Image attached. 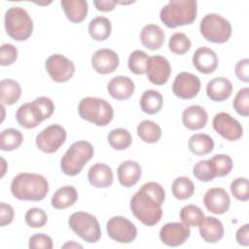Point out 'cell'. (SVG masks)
<instances>
[{"label":"cell","instance_id":"816d5d0a","mask_svg":"<svg viewBox=\"0 0 249 249\" xmlns=\"http://www.w3.org/2000/svg\"><path fill=\"white\" fill-rule=\"evenodd\" d=\"M93 4L98 11L111 12L115 9V6L118 4V2L113 0H94Z\"/></svg>","mask_w":249,"mask_h":249},{"label":"cell","instance_id":"f907efd6","mask_svg":"<svg viewBox=\"0 0 249 249\" xmlns=\"http://www.w3.org/2000/svg\"><path fill=\"white\" fill-rule=\"evenodd\" d=\"M235 239L239 245H242V246L249 245V225L248 224L243 225L236 231Z\"/></svg>","mask_w":249,"mask_h":249},{"label":"cell","instance_id":"4fadbf2b","mask_svg":"<svg viewBox=\"0 0 249 249\" xmlns=\"http://www.w3.org/2000/svg\"><path fill=\"white\" fill-rule=\"evenodd\" d=\"M200 80L197 76L189 73H179L172 84L173 93L182 99H192L197 95L200 90Z\"/></svg>","mask_w":249,"mask_h":249},{"label":"cell","instance_id":"ee69618b","mask_svg":"<svg viewBox=\"0 0 249 249\" xmlns=\"http://www.w3.org/2000/svg\"><path fill=\"white\" fill-rule=\"evenodd\" d=\"M233 109L236 113L243 117L249 116V89L243 88L236 93L233 102Z\"/></svg>","mask_w":249,"mask_h":249},{"label":"cell","instance_id":"c3c4849f","mask_svg":"<svg viewBox=\"0 0 249 249\" xmlns=\"http://www.w3.org/2000/svg\"><path fill=\"white\" fill-rule=\"evenodd\" d=\"M234 72L238 80L244 83H248L249 82V59L248 58L240 59L235 64Z\"/></svg>","mask_w":249,"mask_h":249},{"label":"cell","instance_id":"e0dca14e","mask_svg":"<svg viewBox=\"0 0 249 249\" xmlns=\"http://www.w3.org/2000/svg\"><path fill=\"white\" fill-rule=\"evenodd\" d=\"M203 203L209 212L220 215L229 210L231 198L223 188H211L205 193Z\"/></svg>","mask_w":249,"mask_h":249},{"label":"cell","instance_id":"60d3db41","mask_svg":"<svg viewBox=\"0 0 249 249\" xmlns=\"http://www.w3.org/2000/svg\"><path fill=\"white\" fill-rule=\"evenodd\" d=\"M193 173H194V176L198 181H201V182H210L216 177L215 171L209 160H202L197 161L194 165Z\"/></svg>","mask_w":249,"mask_h":249},{"label":"cell","instance_id":"5b68a950","mask_svg":"<svg viewBox=\"0 0 249 249\" xmlns=\"http://www.w3.org/2000/svg\"><path fill=\"white\" fill-rule=\"evenodd\" d=\"M94 150L88 141L74 142L60 160L61 171L68 176L79 174L85 164L93 157Z\"/></svg>","mask_w":249,"mask_h":249},{"label":"cell","instance_id":"bcb514c9","mask_svg":"<svg viewBox=\"0 0 249 249\" xmlns=\"http://www.w3.org/2000/svg\"><path fill=\"white\" fill-rule=\"evenodd\" d=\"M28 247L31 249H52L53 243L50 235L45 233H35L30 236Z\"/></svg>","mask_w":249,"mask_h":249},{"label":"cell","instance_id":"f5cc1de1","mask_svg":"<svg viewBox=\"0 0 249 249\" xmlns=\"http://www.w3.org/2000/svg\"><path fill=\"white\" fill-rule=\"evenodd\" d=\"M63 248H67V247H70V248H73V247H76V248H83V246L81 245V244H79V243H76L75 241H70V242H67V243H65L63 246H62Z\"/></svg>","mask_w":249,"mask_h":249},{"label":"cell","instance_id":"8fae6325","mask_svg":"<svg viewBox=\"0 0 249 249\" xmlns=\"http://www.w3.org/2000/svg\"><path fill=\"white\" fill-rule=\"evenodd\" d=\"M45 67L51 79L56 83L69 81L75 73V65L72 60L59 53L49 56L46 60Z\"/></svg>","mask_w":249,"mask_h":249},{"label":"cell","instance_id":"f1b7e54d","mask_svg":"<svg viewBox=\"0 0 249 249\" xmlns=\"http://www.w3.org/2000/svg\"><path fill=\"white\" fill-rule=\"evenodd\" d=\"M21 95L20 85L12 79H4L0 82V100L2 104L13 105Z\"/></svg>","mask_w":249,"mask_h":249},{"label":"cell","instance_id":"603a6c76","mask_svg":"<svg viewBox=\"0 0 249 249\" xmlns=\"http://www.w3.org/2000/svg\"><path fill=\"white\" fill-rule=\"evenodd\" d=\"M232 92L231 82L225 77H217L210 80L206 85L207 96L216 102L227 100Z\"/></svg>","mask_w":249,"mask_h":249},{"label":"cell","instance_id":"ffe728a7","mask_svg":"<svg viewBox=\"0 0 249 249\" xmlns=\"http://www.w3.org/2000/svg\"><path fill=\"white\" fill-rule=\"evenodd\" d=\"M199 235L208 243H216L224 236V227L222 222L213 216L204 217L198 226Z\"/></svg>","mask_w":249,"mask_h":249},{"label":"cell","instance_id":"4316f807","mask_svg":"<svg viewBox=\"0 0 249 249\" xmlns=\"http://www.w3.org/2000/svg\"><path fill=\"white\" fill-rule=\"evenodd\" d=\"M60 5L68 20L74 23L82 22L89 11L88 2L85 0H62Z\"/></svg>","mask_w":249,"mask_h":249},{"label":"cell","instance_id":"cb8c5ba5","mask_svg":"<svg viewBox=\"0 0 249 249\" xmlns=\"http://www.w3.org/2000/svg\"><path fill=\"white\" fill-rule=\"evenodd\" d=\"M90 185L95 188H108L113 184L114 176L111 167L103 162H96L90 166L88 172Z\"/></svg>","mask_w":249,"mask_h":249},{"label":"cell","instance_id":"9a60e30c","mask_svg":"<svg viewBox=\"0 0 249 249\" xmlns=\"http://www.w3.org/2000/svg\"><path fill=\"white\" fill-rule=\"evenodd\" d=\"M190 227L183 223H167L160 231V238L167 246L176 247L182 245L190 237Z\"/></svg>","mask_w":249,"mask_h":249},{"label":"cell","instance_id":"ac0fdd59","mask_svg":"<svg viewBox=\"0 0 249 249\" xmlns=\"http://www.w3.org/2000/svg\"><path fill=\"white\" fill-rule=\"evenodd\" d=\"M120 59L116 52L99 49L91 56V66L99 74H110L119 67Z\"/></svg>","mask_w":249,"mask_h":249},{"label":"cell","instance_id":"7c38bea8","mask_svg":"<svg viewBox=\"0 0 249 249\" xmlns=\"http://www.w3.org/2000/svg\"><path fill=\"white\" fill-rule=\"evenodd\" d=\"M212 125L218 134L229 141H236L243 134V128L240 123L226 112L216 114L213 118Z\"/></svg>","mask_w":249,"mask_h":249},{"label":"cell","instance_id":"7dc6e473","mask_svg":"<svg viewBox=\"0 0 249 249\" xmlns=\"http://www.w3.org/2000/svg\"><path fill=\"white\" fill-rule=\"evenodd\" d=\"M41 108L44 116V121L49 119L54 112V104L53 100L47 96H39L34 99Z\"/></svg>","mask_w":249,"mask_h":249},{"label":"cell","instance_id":"ba28073f","mask_svg":"<svg viewBox=\"0 0 249 249\" xmlns=\"http://www.w3.org/2000/svg\"><path fill=\"white\" fill-rule=\"evenodd\" d=\"M69 228L83 240L95 243L101 237V229L97 219L87 212H74L68 219Z\"/></svg>","mask_w":249,"mask_h":249},{"label":"cell","instance_id":"8992f818","mask_svg":"<svg viewBox=\"0 0 249 249\" xmlns=\"http://www.w3.org/2000/svg\"><path fill=\"white\" fill-rule=\"evenodd\" d=\"M4 24L7 34L16 41L27 40L33 31V21L21 7H11L5 13Z\"/></svg>","mask_w":249,"mask_h":249},{"label":"cell","instance_id":"9c48e42d","mask_svg":"<svg viewBox=\"0 0 249 249\" xmlns=\"http://www.w3.org/2000/svg\"><path fill=\"white\" fill-rule=\"evenodd\" d=\"M66 130L57 124H51L44 128L36 136V145L44 153L53 154L56 152L66 140Z\"/></svg>","mask_w":249,"mask_h":249},{"label":"cell","instance_id":"7402d4cb","mask_svg":"<svg viewBox=\"0 0 249 249\" xmlns=\"http://www.w3.org/2000/svg\"><path fill=\"white\" fill-rule=\"evenodd\" d=\"M117 174L120 184L125 188H130L141 178L142 168L137 161L128 160L119 165Z\"/></svg>","mask_w":249,"mask_h":249},{"label":"cell","instance_id":"b9f144b4","mask_svg":"<svg viewBox=\"0 0 249 249\" xmlns=\"http://www.w3.org/2000/svg\"><path fill=\"white\" fill-rule=\"evenodd\" d=\"M24 220H25V223L30 228L38 229V228H43L47 224L48 216L43 209L38 207H33L26 211Z\"/></svg>","mask_w":249,"mask_h":249},{"label":"cell","instance_id":"1f68e13d","mask_svg":"<svg viewBox=\"0 0 249 249\" xmlns=\"http://www.w3.org/2000/svg\"><path fill=\"white\" fill-rule=\"evenodd\" d=\"M112 31L111 21L105 17H96L89 23V33L95 41H105Z\"/></svg>","mask_w":249,"mask_h":249},{"label":"cell","instance_id":"681fc988","mask_svg":"<svg viewBox=\"0 0 249 249\" xmlns=\"http://www.w3.org/2000/svg\"><path fill=\"white\" fill-rule=\"evenodd\" d=\"M15 211L14 208L5 202L0 203V226L5 227L12 223L14 220Z\"/></svg>","mask_w":249,"mask_h":249},{"label":"cell","instance_id":"f546056e","mask_svg":"<svg viewBox=\"0 0 249 249\" xmlns=\"http://www.w3.org/2000/svg\"><path fill=\"white\" fill-rule=\"evenodd\" d=\"M163 104L162 95L155 89L145 90L140 97V107L142 111L148 115L159 113Z\"/></svg>","mask_w":249,"mask_h":249},{"label":"cell","instance_id":"d6a6232c","mask_svg":"<svg viewBox=\"0 0 249 249\" xmlns=\"http://www.w3.org/2000/svg\"><path fill=\"white\" fill-rule=\"evenodd\" d=\"M137 134L143 142L152 144L160 140L161 136V128L157 123L150 120H144L137 126Z\"/></svg>","mask_w":249,"mask_h":249},{"label":"cell","instance_id":"6da1fadb","mask_svg":"<svg viewBox=\"0 0 249 249\" xmlns=\"http://www.w3.org/2000/svg\"><path fill=\"white\" fill-rule=\"evenodd\" d=\"M164 199V189L159 183L147 182L132 196L130 210L138 221L152 227L157 225L162 217L161 205Z\"/></svg>","mask_w":249,"mask_h":249},{"label":"cell","instance_id":"30bf717a","mask_svg":"<svg viewBox=\"0 0 249 249\" xmlns=\"http://www.w3.org/2000/svg\"><path fill=\"white\" fill-rule=\"evenodd\" d=\"M110 238L119 243H130L137 235V229L132 222L123 216H114L106 224Z\"/></svg>","mask_w":249,"mask_h":249},{"label":"cell","instance_id":"83f0119b","mask_svg":"<svg viewBox=\"0 0 249 249\" xmlns=\"http://www.w3.org/2000/svg\"><path fill=\"white\" fill-rule=\"evenodd\" d=\"M78 199L77 190L73 186L59 188L52 196V206L55 209H65L72 206Z\"/></svg>","mask_w":249,"mask_h":249},{"label":"cell","instance_id":"d6986e66","mask_svg":"<svg viewBox=\"0 0 249 249\" xmlns=\"http://www.w3.org/2000/svg\"><path fill=\"white\" fill-rule=\"evenodd\" d=\"M193 64L196 69L203 74L213 73L219 64L217 53L206 47L198 48L193 55Z\"/></svg>","mask_w":249,"mask_h":249},{"label":"cell","instance_id":"e575fe53","mask_svg":"<svg viewBox=\"0 0 249 249\" xmlns=\"http://www.w3.org/2000/svg\"><path fill=\"white\" fill-rule=\"evenodd\" d=\"M23 141L22 133L16 128H6L0 135V148L2 151H14Z\"/></svg>","mask_w":249,"mask_h":249},{"label":"cell","instance_id":"7a4b0ae2","mask_svg":"<svg viewBox=\"0 0 249 249\" xmlns=\"http://www.w3.org/2000/svg\"><path fill=\"white\" fill-rule=\"evenodd\" d=\"M48 192L47 179L37 173H18L11 183V193L19 200L40 201L46 197Z\"/></svg>","mask_w":249,"mask_h":249},{"label":"cell","instance_id":"836d02e7","mask_svg":"<svg viewBox=\"0 0 249 249\" xmlns=\"http://www.w3.org/2000/svg\"><path fill=\"white\" fill-rule=\"evenodd\" d=\"M109 145L118 151H123L127 149L132 143V137L130 132L125 128H115L111 130L108 134Z\"/></svg>","mask_w":249,"mask_h":249},{"label":"cell","instance_id":"d590c367","mask_svg":"<svg viewBox=\"0 0 249 249\" xmlns=\"http://www.w3.org/2000/svg\"><path fill=\"white\" fill-rule=\"evenodd\" d=\"M173 196L179 199L184 200L190 198L195 193V185L189 177L180 176L177 177L171 186Z\"/></svg>","mask_w":249,"mask_h":249},{"label":"cell","instance_id":"44dd1931","mask_svg":"<svg viewBox=\"0 0 249 249\" xmlns=\"http://www.w3.org/2000/svg\"><path fill=\"white\" fill-rule=\"evenodd\" d=\"M134 83L126 76H117L110 80L107 85L109 94L117 100L128 99L134 92Z\"/></svg>","mask_w":249,"mask_h":249},{"label":"cell","instance_id":"ab89813d","mask_svg":"<svg viewBox=\"0 0 249 249\" xmlns=\"http://www.w3.org/2000/svg\"><path fill=\"white\" fill-rule=\"evenodd\" d=\"M191 41L182 32L174 33L168 41L169 50L175 54H185L191 49Z\"/></svg>","mask_w":249,"mask_h":249},{"label":"cell","instance_id":"484cf974","mask_svg":"<svg viewBox=\"0 0 249 249\" xmlns=\"http://www.w3.org/2000/svg\"><path fill=\"white\" fill-rule=\"evenodd\" d=\"M165 35L163 30L157 24L145 25L140 33V41L142 45L151 50H159L164 43Z\"/></svg>","mask_w":249,"mask_h":249},{"label":"cell","instance_id":"f35d334b","mask_svg":"<svg viewBox=\"0 0 249 249\" xmlns=\"http://www.w3.org/2000/svg\"><path fill=\"white\" fill-rule=\"evenodd\" d=\"M209 161L212 164L216 177H224L228 175L232 169V160L228 155H215L209 159Z\"/></svg>","mask_w":249,"mask_h":249},{"label":"cell","instance_id":"4dcf8cb0","mask_svg":"<svg viewBox=\"0 0 249 249\" xmlns=\"http://www.w3.org/2000/svg\"><path fill=\"white\" fill-rule=\"evenodd\" d=\"M188 147L193 154L196 156H204L213 151L214 141L208 134L196 133L190 137Z\"/></svg>","mask_w":249,"mask_h":249},{"label":"cell","instance_id":"8d00e7d4","mask_svg":"<svg viewBox=\"0 0 249 249\" xmlns=\"http://www.w3.org/2000/svg\"><path fill=\"white\" fill-rule=\"evenodd\" d=\"M180 219L188 227H198L204 219L203 211L195 204H188L181 208Z\"/></svg>","mask_w":249,"mask_h":249},{"label":"cell","instance_id":"d4e9b609","mask_svg":"<svg viewBox=\"0 0 249 249\" xmlns=\"http://www.w3.org/2000/svg\"><path fill=\"white\" fill-rule=\"evenodd\" d=\"M208 116L205 109L199 105H191L182 113V122L184 126L191 130L203 128L207 124Z\"/></svg>","mask_w":249,"mask_h":249},{"label":"cell","instance_id":"5bb4252c","mask_svg":"<svg viewBox=\"0 0 249 249\" xmlns=\"http://www.w3.org/2000/svg\"><path fill=\"white\" fill-rule=\"evenodd\" d=\"M171 74V66L169 61L161 55L149 56L146 75L148 80L157 86L164 85Z\"/></svg>","mask_w":249,"mask_h":249},{"label":"cell","instance_id":"f6af8a7d","mask_svg":"<svg viewBox=\"0 0 249 249\" xmlns=\"http://www.w3.org/2000/svg\"><path fill=\"white\" fill-rule=\"evenodd\" d=\"M18 58V49L12 44H3L0 49V64L8 66Z\"/></svg>","mask_w":249,"mask_h":249},{"label":"cell","instance_id":"74e56055","mask_svg":"<svg viewBox=\"0 0 249 249\" xmlns=\"http://www.w3.org/2000/svg\"><path fill=\"white\" fill-rule=\"evenodd\" d=\"M148 59H149V56L145 52L141 50H135L128 56V60H127L128 69L136 75L145 74Z\"/></svg>","mask_w":249,"mask_h":249},{"label":"cell","instance_id":"3957f363","mask_svg":"<svg viewBox=\"0 0 249 249\" xmlns=\"http://www.w3.org/2000/svg\"><path fill=\"white\" fill-rule=\"evenodd\" d=\"M197 3L196 0H170L160 13L161 22L168 28L188 25L196 20Z\"/></svg>","mask_w":249,"mask_h":249},{"label":"cell","instance_id":"52a82bcc","mask_svg":"<svg viewBox=\"0 0 249 249\" xmlns=\"http://www.w3.org/2000/svg\"><path fill=\"white\" fill-rule=\"evenodd\" d=\"M199 30L204 39L209 42L222 44L231 35V25L228 19L218 14H207L202 18Z\"/></svg>","mask_w":249,"mask_h":249},{"label":"cell","instance_id":"7bdbcfd3","mask_svg":"<svg viewBox=\"0 0 249 249\" xmlns=\"http://www.w3.org/2000/svg\"><path fill=\"white\" fill-rule=\"evenodd\" d=\"M231 195L240 201H247L249 199V183L245 177H238L231 183Z\"/></svg>","mask_w":249,"mask_h":249},{"label":"cell","instance_id":"2e32d148","mask_svg":"<svg viewBox=\"0 0 249 249\" xmlns=\"http://www.w3.org/2000/svg\"><path fill=\"white\" fill-rule=\"evenodd\" d=\"M16 118L18 124L24 128H34L44 121L43 112L35 100L19 106Z\"/></svg>","mask_w":249,"mask_h":249},{"label":"cell","instance_id":"277c9868","mask_svg":"<svg viewBox=\"0 0 249 249\" xmlns=\"http://www.w3.org/2000/svg\"><path fill=\"white\" fill-rule=\"evenodd\" d=\"M80 117L97 126H105L114 118V110L105 99L98 97H84L78 105Z\"/></svg>","mask_w":249,"mask_h":249},{"label":"cell","instance_id":"db71d44e","mask_svg":"<svg viewBox=\"0 0 249 249\" xmlns=\"http://www.w3.org/2000/svg\"><path fill=\"white\" fill-rule=\"evenodd\" d=\"M1 161H2V164H3V168H2V174H1V176H3L4 175V173H5V168H4V165L6 164V162H5V160L2 158L1 159Z\"/></svg>","mask_w":249,"mask_h":249}]
</instances>
